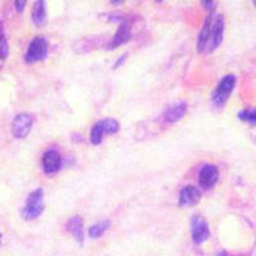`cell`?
<instances>
[{"label": "cell", "instance_id": "1", "mask_svg": "<svg viewBox=\"0 0 256 256\" xmlns=\"http://www.w3.org/2000/svg\"><path fill=\"white\" fill-rule=\"evenodd\" d=\"M44 188H36L26 198V204L22 208V216L26 220H34L44 212Z\"/></svg>", "mask_w": 256, "mask_h": 256}, {"label": "cell", "instance_id": "2", "mask_svg": "<svg viewBox=\"0 0 256 256\" xmlns=\"http://www.w3.org/2000/svg\"><path fill=\"white\" fill-rule=\"evenodd\" d=\"M236 82L237 77L234 76V74H227V76H224L223 78L219 81L218 86H216V88L214 90V92H212V104L216 105V106H218V108H222V106L228 102V99H230V94L234 90Z\"/></svg>", "mask_w": 256, "mask_h": 256}, {"label": "cell", "instance_id": "3", "mask_svg": "<svg viewBox=\"0 0 256 256\" xmlns=\"http://www.w3.org/2000/svg\"><path fill=\"white\" fill-rule=\"evenodd\" d=\"M48 52H49V45H48L46 38L42 36H38L30 42L28 49L24 54V60L26 63L44 60L48 56Z\"/></svg>", "mask_w": 256, "mask_h": 256}, {"label": "cell", "instance_id": "4", "mask_svg": "<svg viewBox=\"0 0 256 256\" xmlns=\"http://www.w3.org/2000/svg\"><path fill=\"white\" fill-rule=\"evenodd\" d=\"M34 126V118L28 113H20L14 116L12 122V134L16 138L22 140L30 134Z\"/></svg>", "mask_w": 256, "mask_h": 256}, {"label": "cell", "instance_id": "5", "mask_svg": "<svg viewBox=\"0 0 256 256\" xmlns=\"http://www.w3.org/2000/svg\"><path fill=\"white\" fill-rule=\"evenodd\" d=\"M191 233L192 240L196 244H200L210 237V230L206 220L201 216H192L191 218Z\"/></svg>", "mask_w": 256, "mask_h": 256}, {"label": "cell", "instance_id": "6", "mask_svg": "<svg viewBox=\"0 0 256 256\" xmlns=\"http://www.w3.org/2000/svg\"><path fill=\"white\" fill-rule=\"evenodd\" d=\"M219 180V169L214 164H205L198 173V184L202 190H210Z\"/></svg>", "mask_w": 256, "mask_h": 256}, {"label": "cell", "instance_id": "7", "mask_svg": "<svg viewBox=\"0 0 256 256\" xmlns=\"http://www.w3.org/2000/svg\"><path fill=\"white\" fill-rule=\"evenodd\" d=\"M224 28H226L224 17L222 14L214 13L212 26V38H210L209 42V52H214V50L218 49L219 45L222 44L224 36Z\"/></svg>", "mask_w": 256, "mask_h": 256}, {"label": "cell", "instance_id": "8", "mask_svg": "<svg viewBox=\"0 0 256 256\" xmlns=\"http://www.w3.org/2000/svg\"><path fill=\"white\" fill-rule=\"evenodd\" d=\"M212 17L214 12L210 13L205 20V24L198 34V52H209V42L212 38Z\"/></svg>", "mask_w": 256, "mask_h": 256}, {"label": "cell", "instance_id": "9", "mask_svg": "<svg viewBox=\"0 0 256 256\" xmlns=\"http://www.w3.org/2000/svg\"><path fill=\"white\" fill-rule=\"evenodd\" d=\"M201 200V191L195 186H184L180 192V206H194Z\"/></svg>", "mask_w": 256, "mask_h": 256}, {"label": "cell", "instance_id": "10", "mask_svg": "<svg viewBox=\"0 0 256 256\" xmlns=\"http://www.w3.org/2000/svg\"><path fill=\"white\" fill-rule=\"evenodd\" d=\"M42 168L48 174L56 173L62 168V156L56 150H48L42 156Z\"/></svg>", "mask_w": 256, "mask_h": 256}, {"label": "cell", "instance_id": "11", "mask_svg": "<svg viewBox=\"0 0 256 256\" xmlns=\"http://www.w3.org/2000/svg\"><path fill=\"white\" fill-rule=\"evenodd\" d=\"M132 36V24L131 22L128 20V18H126L122 24H120V27L116 30V35H114L113 41H112V49H116V48L120 46V45L126 44Z\"/></svg>", "mask_w": 256, "mask_h": 256}, {"label": "cell", "instance_id": "12", "mask_svg": "<svg viewBox=\"0 0 256 256\" xmlns=\"http://www.w3.org/2000/svg\"><path fill=\"white\" fill-rule=\"evenodd\" d=\"M187 113V102H178L168 106V109L164 113L163 118L166 123H176L180 120Z\"/></svg>", "mask_w": 256, "mask_h": 256}, {"label": "cell", "instance_id": "13", "mask_svg": "<svg viewBox=\"0 0 256 256\" xmlns=\"http://www.w3.org/2000/svg\"><path fill=\"white\" fill-rule=\"evenodd\" d=\"M67 230L73 236L78 244H84V219L80 216H74L68 219Z\"/></svg>", "mask_w": 256, "mask_h": 256}, {"label": "cell", "instance_id": "14", "mask_svg": "<svg viewBox=\"0 0 256 256\" xmlns=\"http://www.w3.org/2000/svg\"><path fill=\"white\" fill-rule=\"evenodd\" d=\"M31 18H32V22H34L38 27H42L45 24H46L48 14H46V6H45V2H42V0L36 2L34 8H32Z\"/></svg>", "mask_w": 256, "mask_h": 256}, {"label": "cell", "instance_id": "15", "mask_svg": "<svg viewBox=\"0 0 256 256\" xmlns=\"http://www.w3.org/2000/svg\"><path fill=\"white\" fill-rule=\"evenodd\" d=\"M109 227H110V222L106 220V219L102 222H99V223L92 224V226L88 228V236H90L91 238H100V237L109 230Z\"/></svg>", "mask_w": 256, "mask_h": 256}, {"label": "cell", "instance_id": "16", "mask_svg": "<svg viewBox=\"0 0 256 256\" xmlns=\"http://www.w3.org/2000/svg\"><path fill=\"white\" fill-rule=\"evenodd\" d=\"M104 127H102V120L96 123L92 128H91L90 132V141L92 145H99L102 142V137H104Z\"/></svg>", "mask_w": 256, "mask_h": 256}, {"label": "cell", "instance_id": "17", "mask_svg": "<svg viewBox=\"0 0 256 256\" xmlns=\"http://www.w3.org/2000/svg\"><path fill=\"white\" fill-rule=\"evenodd\" d=\"M9 56V44L8 38L6 36V32H4V26L3 22L0 20V58L6 59Z\"/></svg>", "mask_w": 256, "mask_h": 256}, {"label": "cell", "instance_id": "18", "mask_svg": "<svg viewBox=\"0 0 256 256\" xmlns=\"http://www.w3.org/2000/svg\"><path fill=\"white\" fill-rule=\"evenodd\" d=\"M102 127H104L105 134H114L120 131V124L116 120H113V118H106V120H102Z\"/></svg>", "mask_w": 256, "mask_h": 256}, {"label": "cell", "instance_id": "19", "mask_svg": "<svg viewBox=\"0 0 256 256\" xmlns=\"http://www.w3.org/2000/svg\"><path fill=\"white\" fill-rule=\"evenodd\" d=\"M238 118L244 122H248L251 124H256V108L244 109L238 113Z\"/></svg>", "mask_w": 256, "mask_h": 256}, {"label": "cell", "instance_id": "20", "mask_svg": "<svg viewBox=\"0 0 256 256\" xmlns=\"http://www.w3.org/2000/svg\"><path fill=\"white\" fill-rule=\"evenodd\" d=\"M26 4L27 2H24V0H17V2H14L16 10H17L18 13H22L24 10V8H26Z\"/></svg>", "mask_w": 256, "mask_h": 256}, {"label": "cell", "instance_id": "21", "mask_svg": "<svg viewBox=\"0 0 256 256\" xmlns=\"http://www.w3.org/2000/svg\"><path fill=\"white\" fill-rule=\"evenodd\" d=\"M127 52H124V54H122V56H120V58L116 59V62L114 63V68H120V66H123V63L126 62V59H127Z\"/></svg>", "mask_w": 256, "mask_h": 256}, {"label": "cell", "instance_id": "22", "mask_svg": "<svg viewBox=\"0 0 256 256\" xmlns=\"http://www.w3.org/2000/svg\"><path fill=\"white\" fill-rule=\"evenodd\" d=\"M202 4H204V6L208 9V10H210V13L214 12V9L216 8V2H202Z\"/></svg>", "mask_w": 256, "mask_h": 256}, {"label": "cell", "instance_id": "23", "mask_svg": "<svg viewBox=\"0 0 256 256\" xmlns=\"http://www.w3.org/2000/svg\"><path fill=\"white\" fill-rule=\"evenodd\" d=\"M216 256H230V255H228V254L226 252V251H220V252L216 254Z\"/></svg>", "mask_w": 256, "mask_h": 256}, {"label": "cell", "instance_id": "24", "mask_svg": "<svg viewBox=\"0 0 256 256\" xmlns=\"http://www.w3.org/2000/svg\"><path fill=\"white\" fill-rule=\"evenodd\" d=\"M112 3H113V4H122L123 2H122V0H120V2H112Z\"/></svg>", "mask_w": 256, "mask_h": 256}, {"label": "cell", "instance_id": "25", "mask_svg": "<svg viewBox=\"0 0 256 256\" xmlns=\"http://www.w3.org/2000/svg\"><path fill=\"white\" fill-rule=\"evenodd\" d=\"M0 244H2V233H0Z\"/></svg>", "mask_w": 256, "mask_h": 256}, {"label": "cell", "instance_id": "26", "mask_svg": "<svg viewBox=\"0 0 256 256\" xmlns=\"http://www.w3.org/2000/svg\"><path fill=\"white\" fill-rule=\"evenodd\" d=\"M254 6H255V8H256V0H254Z\"/></svg>", "mask_w": 256, "mask_h": 256}]
</instances>
